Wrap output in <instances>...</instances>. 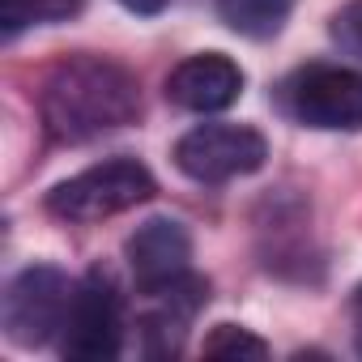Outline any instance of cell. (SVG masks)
<instances>
[{
	"mask_svg": "<svg viewBox=\"0 0 362 362\" xmlns=\"http://www.w3.org/2000/svg\"><path fill=\"white\" fill-rule=\"evenodd\" d=\"M39 111L47 136L60 145H86L103 132L128 128L141 115L136 77L103 56H69L43 81Z\"/></svg>",
	"mask_w": 362,
	"mask_h": 362,
	"instance_id": "1",
	"label": "cell"
},
{
	"mask_svg": "<svg viewBox=\"0 0 362 362\" xmlns=\"http://www.w3.org/2000/svg\"><path fill=\"white\" fill-rule=\"evenodd\" d=\"M153 192L158 184L149 166H141L136 158H111L56 184L47 192V214H56L60 222H103L153 201Z\"/></svg>",
	"mask_w": 362,
	"mask_h": 362,
	"instance_id": "2",
	"label": "cell"
},
{
	"mask_svg": "<svg viewBox=\"0 0 362 362\" xmlns=\"http://www.w3.org/2000/svg\"><path fill=\"white\" fill-rule=\"evenodd\" d=\"M124 349V298L107 269H90L73 286L60 328V354L73 362H111Z\"/></svg>",
	"mask_w": 362,
	"mask_h": 362,
	"instance_id": "3",
	"label": "cell"
},
{
	"mask_svg": "<svg viewBox=\"0 0 362 362\" xmlns=\"http://www.w3.org/2000/svg\"><path fill=\"white\" fill-rule=\"evenodd\" d=\"M281 107L290 119L320 132H358L362 128V73L341 64H307L286 77Z\"/></svg>",
	"mask_w": 362,
	"mask_h": 362,
	"instance_id": "4",
	"label": "cell"
},
{
	"mask_svg": "<svg viewBox=\"0 0 362 362\" xmlns=\"http://www.w3.org/2000/svg\"><path fill=\"white\" fill-rule=\"evenodd\" d=\"M73 286L77 281H69L52 264L22 269L5 290V303H0V328H5V337L22 349L56 341L64 328L69 303H73Z\"/></svg>",
	"mask_w": 362,
	"mask_h": 362,
	"instance_id": "5",
	"label": "cell"
},
{
	"mask_svg": "<svg viewBox=\"0 0 362 362\" xmlns=\"http://www.w3.org/2000/svg\"><path fill=\"white\" fill-rule=\"evenodd\" d=\"M170 158L197 184H226L264 166L269 141L247 124H201L175 141Z\"/></svg>",
	"mask_w": 362,
	"mask_h": 362,
	"instance_id": "6",
	"label": "cell"
},
{
	"mask_svg": "<svg viewBox=\"0 0 362 362\" xmlns=\"http://www.w3.org/2000/svg\"><path fill=\"white\" fill-rule=\"evenodd\" d=\"M124 260L136 277V290H158L170 286L184 273H192V235L175 218H149L136 226L124 243Z\"/></svg>",
	"mask_w": 362,
	"mask_h": 362,
	"instance_id": "7",
	"label": "cell"
},
{
	"mask_svg": "<svg viewBox=\"0 0 362 362\" xmlns=\"http://www.w3.org/2000/svg\"><path fill=\"white\" fill-rule=\"evenodd\" d=\"M239 94H243V69L222 52L188 56L166 77V98L184 111H197V115L226 111L230 103H239Z\"/></svg>",
	"mask_w": 362,
	"mask_h": 362,
	"instance_id": "8",
	"label": "cell"
},
{
	"mask_svg": "<svg viewBox=\"0 0 362 362\" xmlns=\"http://www.w3.org/2000/svg\"><path fill=\"white\" fill-rule=\"evenodd\" d=\"M294 9V0H218V18L243 39H273Z\"/></svg>",
	"mask_w": 362,
	"mask_h": 362,
	"instance_id": "9",
	"label": "cell"
},
{
	"mask_svg": "<svg viewBox=\"0 0 362 362\" xmlns=\"http://www.w3.org/2000/svg\"><path fill=\"white\" fill-rule=\"evenodd\" d=\"M86 9V0H0V35L18 39L30 26H56Z\"/></svg>",
	"mask_w": 362,
	"mask_h": 362,
	"instance_id": "10",
	"label": "cell"
},
{
	"mask_svg": "<svg viewBox=\"0 0 362 362\" xmlns=\"http://www.w3.org/2000/svg\"><path fill=\"white\" fill-rule=\"evenodd\" d=\"M201 354L205 358H269V345L239 324H218L201 341Z\"/></svg>",
	"mask_w": 362,
	"mask_h": 362,
	"instance_id": "11",
	"label": "cell"
},
{
	"mask_svg": "<svg viewBox=\"0 0 362 362\" xmlns=\"http://www.w3.org/2000/svg\"><path fill=\"white\" fill-rule=\"evenodd\" d=\"M332 39L341 43V52L362 60V0H349L332 13Z\"/></svg>",
	"mask_w": 362,
	"mask_h": 362,
	"instance_id": "12",
	"label": "cell"
},
{
	"mask_svg": "<svg viewBox=\"0 0 362 362\" xmlns=\"http://www.w3.org/2000/svg\"><path fill=\"white\" fill-rule=\"evenodd\" d=\"M349 324H354V349H358V358H362V281H358L354 294H349Z\"/></svg>",
	"mask_w": 362,
	"mask_h": 362,
	"instance_id": "13",
	"label": "cell"
},
{
	"mask_svg": "<svg viewBox=\"0 0 362 362\" xmlns=\"http://www.w3.org/2000/svg\"><path fill=\"white\" fill-rule=\"evenodd\" d=\"M119 5H124L128 13H162L166 0H119Z\"/></svg>",
	"mask_w": 362,
	"mask_h": 362,
	"instance_id": "14",
	"label": "cell"
}]
</instances>
